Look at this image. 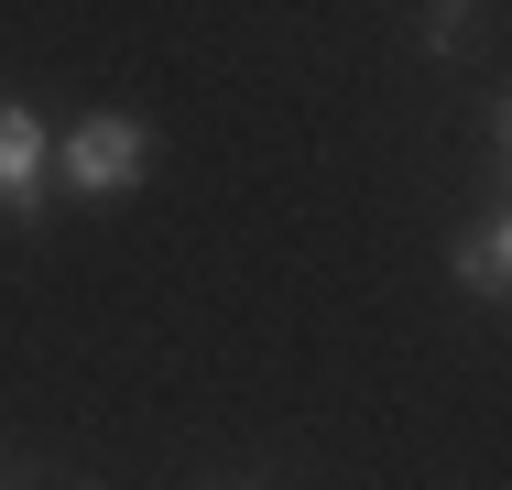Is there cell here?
<instances>
[{"label":"cell","instance_id":"3957f363","mask_svg":"<svg viewBox=\"0 0 512 490\" xmlns=\"http://www.w3.org/2000/svg\"><path fill=\"white\" fill-rule=\"evenodd\" d=\"M458 284H469V294H512V207L458 240Z\"/></svg>","mask_w":512,"mask_h":490},{"label":"cell","instance_id":"5b68a950","mask_svg":"<svg viewBox=\"0 0 512 490\" xmlns=\"http://www.w3.org/2000/svg\"><path fill=\"white\" fill-rule=\"evenodd\" d=\"M491 131H502V175H512V98H502V109H491Z\"/></svg>","mask_w":512,"mask_h":490},{"label":"cell","instance_id":"6da1fadb","mask_svg":"<svg viewBox=\"0 0 512 490\" xmlns=\"http://www.w3.org/2000/svg\"><path fill=\"white\" fill-rule=\"evenodd\" d=\"M142 153H153V131H142L131 109H88V120L55 142V164H66L77 196H131L142 186Z\"/></svg>","mask_w":512,"mask_h":490},{"label":"cell","instance_id":"277c9868","mask_svg":"<svg viewBox=\"0 0 512 490\" xmlns=\"http://www.w3.org/2000/svg\"><path fill=\"white\" fill-rule=\"evenodd\" d=\"M458 33H469V0H425V55H458Z\"/></svg>","mask_w":512,"mask_h":490},{"label":"cell","instance_id":"7a4b0ae2","mask_svg":"<svg viewBox=\"0 0 512 490\" xmlns=\"http://www.w3.org/2000/svg\"><path fill=\"white\" fill-rule=\"evenodd\" d=\"M44 164H55V131H44L22 98H0V218H11V229L44 218Z\"/></svg>","mask_w":512,"mask_h":490}]
</instances>
